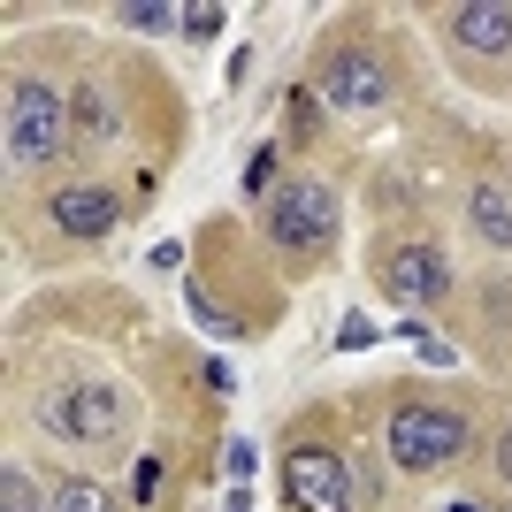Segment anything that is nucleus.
<instances>
[{"label": "nucleus", "instance_id": "1", "mask_svg": "<svg viewBox=\"0 0 512 512\" xmlns=\"http://www.w3.org/2000/svg\"><path fill=\"white\" fill-rule=\"evenodd\" d=\"M383 444H390V467H398V474H444V467H459V459H467L474 421H467V406H451V398L398 390Z\"/></svg>", "mask_w": 512, "mask_h": 512}, {"label": "nucleus", "instance_id": "2", "mask_svg": "<svg viewBox=\"0 0 512 512\" xmlns=\"http://www.w3.org/2000/svg\"><path fill=\"white\" fill-rule=\"evenodd\" d=\"M69 130H77V123H69L62 92L46 85V77H31V69H16V77H8V115H0L8 176H46L69 153Z\"/></svg>", "mask_w": 512, "mask_h": 512}, {"label": "nucleus", "instance_id": "3", "mask_svg": "<svg viewBox=\"0 0 512 512\" xmlns=\"http://www.w3.org/2000/svg\"><path fill=\"white\" fill-rule=\"evenodd\" d=\"M344 230V207L337 192L321 184V176H283L276 199H268V237H276V253H291L299 268H314Z\"/></svg>", "mask_w": 512, "mask_h": 512}, {"label": "nucleus", "instance_id": "4", "mask_svg": "<svg viewBox=\"0 0 512 512\" xmlns=\"http://www.w3.org/2000/svg\"><path fill=\"white\" fill-rule=\"evenodd\" d=\"M306 92H321L337 115H367V107H383L398 92V77H390V62L360 31H337V39H321V62H314V85Z\"/></svg>", "mask_w": 512, "mask_h": 512}, {"label": "nucleus", "instance_id": "5", "mask_svg": "<svg viewBox=\"0 0 512 512\" xmlns=\"http://www.w3.org/2000/svg\"><path fill=\"white\" fill-rule=\"evenodd\" d=\"M39 421L62 436V444H107V436H123L130 421V398L115 383H62L39 398Z\"/></svg>", "mask_w": 512, "mask_h": 512}, {"label": "nucleus", "instance_id": "6", "mask_svg": "<svg viewBox=\"0 0 512 512\" xmlns=\"http://www.w3.org/2000/svg\"><path fill=\"white\" fill-rule=\"evenodd\" d=\"M375 283H383V299L398 306H444L451 299V260L444 245H428V237H398L375 253Z\"/></svg>", "mask_w": 512, "mask_h": 512}, {"label": "nucleus", "instance_id": "7", "mask_svg": "<svg viewBox=\"0 0 512 512\" xmlns=\"http://www.w3.org/2000/svg\"><path fill=\"white\" fill-rule=\"evenodd\" d=\"M283 497H291V512H352V459L337 444H291Z\"/></svg>", "mask_w": 512, "mask_h": 512}, {"label": "nucleus", "instance_id": "8", "mask_svg": "<svg viewBox=\"0 0 512 512\" xmlns=\"http://www.w3.org/2000/svg\"><path fill=\"white\" fill-rule=\"evenodd\" d=\"M444 39H451V54H482V62H505V54H512V8H490V0L444 8Z\"/></svg>", "mask_w": 512, "mask_h": 512}, {"label": "nucleus", "instance_id": "9", "mask_svg": "<svg viewBox=\"0 0 512 512\" xmlns=\"http://www.w3.org/2000/svg\"><path fill=\"white\" fill-rule=\"evenodd\" d=\"M46 214H54V222H62V237H77V245H100V237L123 222L115 192H100V184H62V192L46 199Z\"/></svg>", "mask_w": 512, "mask_h": 512}, {"label": "nucleus", "instance_id": "10", "mask_svg": "<svg viewBox=\"0 0 512 512\" xmlns=\"http://www.w3.org/2000/svg\"><path fill=\"white\" fill-rule=\"evenodd\" d=\"M467 230L482 237L490 253H512V169L467 184Z\"/></svg>", "mask_w": 512, "mask_h": 512}, {"label": "nucleus", "instance_id": "11", "mask_svg": "<svg viewBox=\"0 0 512 512\" xmlns=\"http://www.w3.org/2000/svg\"><path fill=\"white\" fill-rule=\"evenodd\" d=\"M54 512H115V490H100L92 474H69L62 490H54Z\"/></svg>", "mask_w": 512, "mask_h": 512}, {"label": "nucleus", "instance_id": "12", "mask_svg": "<svg viewBox=\"0 0 512 512\" xmlns=\"http://www.w3.org/2000/svg\"><path fill=\"white\" fill-rule=\"evenodd\" d=\"M0 512H46L39 482H31L23 467H0Z\"/></svg>", "mask_w": 512, "mask_h": 512}, {"label": "nucleus", "instance_id": "13", "mask_svg": "<svg viewBox=\"0 0 512 512\" xmlns=\"http://www.w3.org/2000/svg\"><path fill=\"white\" fill-rule=\"evenodd\" d=\"M115 16H123V23H138V31H169V23H184L176 8H161V0H153V8L138 0V8H115Z\"/></svg>", "mask_w": 512, "mask_h": 512}, {"label": "nucleus", "instance_id": "14", "mask_svg": "<svg viewBox=\"0 0 512 512\" xmlns=\"http://www.w3.org/2000/svg\"><path fill=\"white\" fill-rule=\"evenodd\" d=\"M222 8H184V39H214V31H222Z\"/></svg>", "mask_w": 512, "mask_h": 512}, {"label": "nucleus", "instance_id": "15", "mask_svg": "<svg viewBox=\"0 0 512 512\" xmlns=\"http://www.w3.org/2000/svg\"><path fill=\"white\" fill-rule=\"evenodd\" d=\"M337 344H344V352H360V344H375V329H367V321H360V314H344V329H337Z\"/></svg>", "mask_w": 512, "mask_h": 512}, {"label": "nucleus", "instance_id": "16", "mask_svg": "<svg viewBox=\"0 0 512 512\" xmlns=\"http://www.w3.org/2000/svg\"><path fill=\"white\" fill-rule=\"evenodd\" d=\"M161 474H169V467H161V459L146 451V459H138V497H153V490H161Z\"/></svg>", "mask_w": 512, "mask_h": 512}, {"label": "nucleus", "instance_id": "17", "mask_svg": "<svg viewBox=\"0 0 512 512\" xmlns=\"http://www.w3.org/2000/svg\"><path fill=\"white\" fill-rule=\"evenodd\" d=\"M268 153H276V146H268ZM268 153H260L253 169H245V192H268V176H276V161H268Z\"/></svg>", "mask_w": 512, "mask_h": 512}, {"label": "nucleus", "instance_id": "18", "mask_svg": "<svg viewBox=\"0 0 512 512\" xmlns=\"http://www.w3.org/2000/svg\"><path fill=\"white\" fill-rule=\"evenodd\" d=\"M497 474H505V482H512V428H505V436H497Z\"/></svg>", "mask_w": 512, "mask_h": 512}, {"label": "nucleus", "instance_id": "19", "mask_svg": "<svg viewBox=\"0 0 512 512\" xmlns=\"http://www.w3.org/2000/svg\"><path fill=\"white\" fill-rule=\"evenodd\" d=\"M444 512H482V505H474V497H459V505H444Z\"/></svg>", "mask_w": 512, "mask_h": 512}]
</instances>
